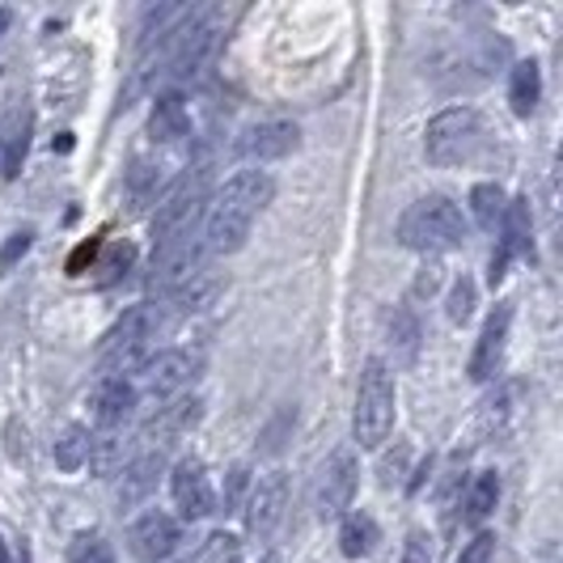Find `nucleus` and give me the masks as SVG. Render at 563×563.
I'll list each match as a JSON object with an SVG mask.
<instances>
[{
	"label": "nucleus",
	"instance_id": "2eb2a0df",
	"mask_svg": "<svg viewBox=\"0 0 563 563\" xmlns=\"http://www.w3.org/2000/svg\"><path fill=\"white\" fill-rule=\"evenodd\" d=\"M30 128H34V114L30 107H13L0 123V178H18L22 174V162L30 153Z\"/></svg>",
	"mask_w": 563,
	"mask_h": 563
},
{
	"label": "nucleus",
	"instance_id": "393cba45",
	"mask_svg": "<svg viewBox=\"0 0 563 563\" xmlns=\"http://www.w3.org/2000/svg\"><path fill=\"white\" fill-rule=\"evenodd\" d=\"M157 169L162 166H148V162H136L128 169V199H132V212H141L148 199H157Z\"/></svg>",
	"mask_w": 563,
	"mask_h": 563
},
{
	"label": "nucleus",
	"instance_id": "b1692460",
	"mask_svg": "<svg viewBox=\"0 0 563 563\" xmlns=\"http://www.w3.org/2000/svg\"><path fill=\"white\" fill-rule=\"evenodd\" d=\"M505 203L508 199L496 183H479V187L471 191V212H475L479 229H500V221H505Z\"/></svg>",
	"mask_w": 563,
	"mask_h": 563
},
{
	"label": "nucleus",
	"instance_id": "ea45409f",
	"mask_svg": "<svg viewBox=\"0 0 563 563\" xmlns=\"http://www.w3.org/2000/svg\"><path fill=\"white\" fill-rule=\"evenodd\" d=\"M0 563H9V547H4V538H0Z\"/></svg>",
	"mask_w": 563,
	"mask_h": 563
},
{
	"label": "nucleus",
	"instance_id": "f8f14e48",
	"mask_svg": "<svg viewBox=\"0 0 563 563\" xmlns=\"http://www.w3.org/2000/svg\"><path fill=\"white\" fill-rule=\"evenodd\" d=\"M508 327H512V306H496L492 318L483 322L475 352H471V377H475V382H492V377L500 373L505 347H508Z\"/></svg>",
	"mask_w": 563,
	"mask_h": 563
},
{
	"label": "nucleus",
	"instance_id": "4c0bfd02",
	"mask_svg": "<svg viewBox=\"0 0 563 563\" xmlns=\"http://www.w3.org/2000/svg\"><path fill=\"white\" fill-rule=\"evenodd\" d=\"M437 272H441V267H423V276L420 280H416V292H432V288H437V280H441V276H437Z\"/></svg>",
	"mask_w": 563,
	"mask_h": 563
},
{
	"label": "nucleus",
	"instance_id": "58836bf2",
	"mask_svg": "<svg viewBox=\"0 0 563 563\" xmlns=\"http://www.w3.org/2000/svg\"><path fill=\"white\" fill-rule=\"evenodd\" d=\"M4 30H9V13H4V9H0V34H4Z\"/></svg>",
	"mask_w": 563,
	"mask_h": 563
},
{
	"label": "nucleus",
	"instance_id": "39448f33",
	"mask_svg": "<svg viewBox=\"0 0 563 563\" xmlns=\"http://www.w3.org/2000/svg\"><path fill=\"white\" fill-rule=\"evenodd\" d=\"M208 178H212L208 166L187 169L166 196L157 199V212H153V242H157V246H166V242H174V238H183V233L196 229L199 212H203V203H208Z\"/></svg>",
	"mask_w": 563,
	"mask_h": 563
},
{
	"label": "nucleus",
	"instance_id": "9d476101",
	"mask_svg": "<svg viewBox=\"0 0 563 563\" xmlns=\"http://www.w3.org/2000/svg\"><path fill=\"white\" fill-rule=\"evenodd\" d=\"M500 254L492 258V272H487V280L492 288L505 280V267L508 258H517V254H530V238H534V217H530V199L517 196L505 203V221H500Z\"/></svg>",
	"mask_w": 563,
	"mask_h": 563
},
{
	"label": "nucleus",
	"instance_id": "5701e85b",
	"mask_svg": "<svg viewBox=\"0 0 563 563\" xmlns=\"http://www.w3.org/2000/svg\"><path fill=\"white\" fill-rule=\"evenodd\" d=\"M496 500H500V479H496V471H483L479 479L471 483V492H466V521L471 526L487 521Z\"/></svg>",
	"mask_w": 563,
	"mask_h": 563
},
{
	"label": "nucleus",
	"instance_id": "72a5a7b5",
	"mask_svg": "<svg viewBox=\"0 0 563 563\" xmlns=\"http://www.w3.org/2000/svg\"><path fill=\"white\" fill-rule=\"evenodd\" d=\"M128 263H132V246H128V242H119V246L111 251V258H107V263H102L98 272H107L102 280H119V276L128 272Z\"/></svg>",
	"mask_w": 563,
	"mask_h": 563
},
{
	"label": "nucleus",
	"instance_id": "e433bc0d",
	"mask_svg": "<svg viewBox=\"0 0 563 563\" xmlns=\"http://www.w3.org/2000/svg\"><path fill=\"white\" fill-rule=\"evenodd\" d=\"M402 466H407V450H402V445H398V453H390V457H386V462H382V483H386V487H390V483H395L398 475H402Z\"/></svg>",
	"mask_w": 563,
	"mask_h": 563
},
{
	"label": "nucleus",
	"instance_id": "f03ea898",
	"mask_svg": "<svg viewBox=\"0 0 563 563\" xmlns=\"http://www.w3.org/2000/svg\"><path fill=\"white\" fill-rule=\"evenodd\" d=\"M466 238V221L457 212V203L450 196H423L416 199L402 221H398V242L407 251H420V254H445L457 251Z\"/></svg>",
	"mask_w": 563,
	"mask_h": 563
},
{
	"label": "nucleus",
	"instance_id": "6e6552de",
	"mask_svg": "<svg viewBox=\"0 0 563 563\" xmlns=\"http://www.w3.org/2000/svg\"><path fill=\"white\" fill-rule=\"evenodd\" d=\"M284 508H288V475L284 471H272L254 483L251 505H246V534L254 542H267V538L280 530Z\"/></svg>",
	"mask_w": 563,
	"mask_h": 563
},
{
	"label": "nucleus",
	"instance_id": "473e14b6",
	"mask_svg": "<svg viewBox=\"0 0 563 563\" xmlns=\"http://www.w3.org/2000/svg\"><path fill=\"white\" fill-rule=\"evenodd\" d=\"M402 563H432V538L423 534V530H411V534H407Z\"/></svg>",
	"mask_w": 563,
	"mask_h": 563
},
{
	"label": "nucleus",
	"instance_id": "7ed1b4c3",
	"mask_svg": "<svg viewBox=\"0 0 563 563\" xmlns=\"http://www.w3.org/2000/svg\"><path fill=\"white\" fill-rule=\"evenodd\" d=\"M395 428V373L386 361H365L361 386H356V411H352V437L361 450H377Z\"/></svg>",
	"mask_w": 563,
	"mask_h": 563
},
{
	"label": "nucleus",
	"instance_id": "1a4fd4ad",
	"mask_svg": "<svg viewBox=\"0 0 563 563\" xmlns=\"http://www.w3.org/2000/svg\"><path fill=\"white\" fill-rule=\"evenodd\" d=\"M169 492H174V505L187 521H199L208 512H217V496H212V479H208V466L199 457H183L169 475Z\"/></svg>",
	"mask_w": 563,
	"mask_h": 563
},
{
	"label": "nucleus",
	"instance_id": "4468645a",
	"mask_svg": "<svg viewBox=\"0 0 563 563\" xmlns=\"http://www.w3.org/2000/svg\"><path fill=\"white\" fill-rule=\"evenodd\" d=\"M178 547V521L169 517V512H144L141 521L132 526V551H136V560L144 563H162Z\"/></svg>",
	"mask_w": 563,
	"mask_h": 563
},
{
	"label": "nucleus",
	"instance_id": "a211bd4d",
	"mask_svg": "<svg viewBox=\"0 0 563 563\" xmlns=\"http://www.w3.org/2000/svg\"><path fill=\"white\" fill-rule=\"evenodd\" d=\"M162 471H166L162 450L141 453V457H132L123 471H114V475H119V505H141V500H148V492L157 487Z\"/></svg>",
	"mask_w": 563,
	"mask_h": 563
},
{
	"label": "nucleus",
	"instance_id": "0eeeda50",
	"mask_svg": "<svg viewBox=\"0 0 563 563\" xmlns=\"http://www.w3.org/2000/svg\"><path fill=\"white\" fill-rule=\"evenodd\" d=\"M356 483H361L356 453L352 450L331 453V457H327V466L318 471V487H313V508H318V517H322V521L343 517V508H352Z\"/></svg>",
	"mask_w": 563,
	"mask_h": 563
},
{
	"label": "nucleus",
	"instance_id": "c85d7f7f",
	"mask_svg": "<svg viewBox=\"0 0 563 563\" xmlns=\"http://www.w3.org/2000/svg\"><path fill=\"white\" fill-rule=\"evenodd\" d=\"M30 246H34V229H30V225L18 229V233H13V238L0 246V276H9V272H13V267L26 258Z\"/></svg>",
	"mask_w": 563,
	"mask_h": 563
},
{
	"label": "nucleus",
	"instance_id": "f704fd0d",
	"mask_svg": "<svg viewBox=\"0 0 563 563\" xmlns=\"http://www.w3.org/2000/svg\"><path fill=\"white\" fill-rule=\"evenodd\" d=\"M242 487H246V466H233V471H229V487H225V512H233V508H238Z\"/></svg>",
	"mask_w": 563,
	"mask_h": 563
},
{
	"label": "nucleus",
	"instance_id": "79ce46f5",
	"mask_svg": "<svg viewBox=\"0 0 563 563\" xmlns=\"http://www.w3.org/2000/svg\"><path fill=\"white\" fill-rule=\"evenodd\" d=\"M22 563H30V551H26V547H22Z\"/></svg>",
	"mask_w": 563,
	"mask_h": 563
},
{
	"label": "nucleus",
	"instance_id": "2f4dec72",
	"mask_svg": "<svg viewBox=\"0 0 563 563\" xmlns=\"http://www.w3.org/2000/svg\"><path fill=\"white\" fill-rule=\"evenodd\" d=\"M492 560H496V534H475L462 547V555H457V563H492Z\"/></svg>",
	"mask_w": 563,
	"mask_h": 563
},
{
	"label": "nucleus",
	"instance_id": "c9c22d12",
	"mask_svg": "<svg viewBox=\"0 0 563 563\" xmlns=\"http://www.w3.org/2000/svg\"><path fill=\"white\" fill-rule=\"evenodd\" d=\"M93 258H98V242H81V246H77V254L68 258V276H81L85 263H93Z\"/></svg>",
	"mask_w": 563,
	"mask_h": 563
},
{
	"label": "nucleus",
	"instance_id": "c756f323",
	"mask_svg": "<svg viewBox=\"0 0 563 563\" xmlns=\"http://www.w3.org/2000/svg\"><path fill=\"white\" fill-rule=\"evenodd\" d=\"M416 339H420V327H416V318L407 310H398L395 318H390V343H398L402 352H407V361L416 356Z\"/></svg>",
	"mask_w": 563,
	"mask_h": 563
},
{
	"label": "nucleus",
	"instance_id": "aec40b11",
	"mask_svg": "<svg viewBox=\"0 0 563 563\" xmlns=\"http://www.w3.org/2000/svg\"><path fill=\"white\" fill-rule=\"evenodd\" d=\"M89 450H93V432L85 423H68L56 437V445H52L59 471H81V466H89Z\"/></svg>",
	"mask_w": 563,
	"mask_h": 563
},
{
	"label": "nucleus",
	"instance_id": "ddd939ff",
	"mask_svg": "<svg viewBox=\"0 0 563 563\" xmlns=\"http://www.w3.org/2000/svg\"><path fill=\"white\" fill-rule=\"evenodd\" d=\"M132 407H136V386L132 382H123V377H98V386L89 395V411H93L98 428L114 432L119 423L132 416Z\"/></svg>",
	"mask_w": 563,
	"mask_h": 563
},
{
	"label": "nucleus",
	"instance_id": "bb28decb",
	"mask_svg": "<svg viewBox=\"0 0 563 563\" xmlns=\"http://www.w3.org/2000/svg\"><path fill=\"white\" fill-rule=\"evenodd\" d=\"M196 420H199L196 398H191V402H174V407H166V411H162V423H153L148 432H157V437H174V432H187Z\"/></svg>",
	"mask_w": 563,
	"mask_h": 563
},
{
	"label": "nucleus",
	"instance_id": "f257e3e1",
	"mask_svg": "<svg viewBox=\"0 0 563 563\" xmlns=\"http://www.w3.org/2000/svg\"><path fill=\"white\" fill-rule=\"evenodd\" d=\"M272 196H276L272 174H263V169H242V174H233L225 187L212 196V203H208V217H203V229H199L203 251L208 254L242 251L246 238H251L254 217L272 203Z\"/></svg>",
	"mask_w": 563,
	"mask_h": 563
},
{
	"label": "nucleus",
	"instance_id": "f3484780",
	"mask_svg": "<svg viewBox=\"0 0 563 563\" xmlns=\"http://www.w3.org/2000/svg\"><path fill=\"white\" fill-rule=\"evenodd\" d=\"M191 128V111H187V98L178 89H166L153 98V111H148V136L157 144H174L187 136Z\"/></svg>",
	"mask_w": 563,
	"mask_h": 563
},
{
	"label": "nucleus",
	"instance_id": "dca6fc26",
	"mask_svg": "<svg viewBox=\"0 0 563 563\" xmlns=\"http://www.w3.org/2000/svg\"><path fill=\"white\" fill-rule=\"evenodd\" d=\"M301 144V132L297 123H284V119H272V123H258L242 136V153L254 157V162H280L292 148Z\"/></svg>",
	"mask_w": 563,
	"mask_h": 563
},
{
	"label": "nucleus",
	"instance_id": "20e7f679",
	"mask_svg": "<svg viewBox=\"0 0 563 563\" xmlns=\"http://www.w3.org/2000/svg\"><path fill=\"white\" fill-rule=\"evenodd\" d=\"M483 141H487V128H483V114L471 111V107H450L441 111L428 132H423V153L428 162L441 169L466 166L483 153Z\"/></svg>",
	"mask_w": 563,
	"mask_h": 563
},
{
	"label": "nucleus",
	"instance_id": "7c9ffc66",
	"mask_svg": "<svg viewBox=\"0 0 563 563\" xmlns=\"http://www.w3.org/2000/svg\"><path fill=\"white\" fill-rule=\"evenodd\" d=\"M471 313H475V280L462 276L450 292V322H471Z\"/></svg>",
	"mask_w": 563,
	"mask_h": 563
},
{
	"label": "nucleus",
	"instance_id": "423d86ee",
	"mask_svg": "<svg viewBox=\"0 0 563 563\" xmlns=\"http://www.w3.org/2000/svg\"><path fill=\"white\" fill-rule=\"evenodd\" d=\"M203 267H208V251H203V238L191 229V233H183V238H174V242H166V246L153 251V276H148V288L169 297L178 284H187L196 272H203Z\"/></svg>",
	"mask_w": 563,
	"mask_h": 563
},
{
	"label": "nucleus",
	"instance_id": "6ab92c4d",
	"mask_svg": "<svg viewBox=\"0 0 563 563\" xmlns=\"http://www.w3.org/2000/svg\"><path fill=\"white\" fill-rule=\"evenodd\" d=\"M221 292V276L212 272V267H203V272H196L187 284H178L174 292H169V306L178 313H199L203 306H212V297Z\"/></svg>",
	"mask_w": 563,
	"mask_h": 563
},
{
	"label": "nucleus",
	"instance_id": "412c9836",
	"mask_svg": "<svg viewBox=\"0 0 563 563\" xmlns=\"http://www.w3.org/2000/svg\"><path fill=\"white\" fill-rule=\"evenodd\" d=\"M373 547H377V521H373L368 512L343 517V526H339V551H343L347 560H365Z\"/></svg>",
	"mask_w": 563,
	"mask_h": 563
},
{
	"label": "nucleus",
	"instance_id": "9b49d317",
	"mask_svg": "<svg viewBox=\"0 0 563 563\" xmlns=\"http://www.w3.org/2000/svg\"><path fill=\"white\" fill-rule=\"evenodd\" d=\"M199 377V356L187 352V347H169V352H157L148 368H144V386L153 398H169L178 390H187Z\"/></svg>",
	"mask_w": 563,
	"mask_h": 563
},
{
	"label": "nucleus",
	"instance_id": "a19ab883",
	"mask_svg": "<svg viewBox=\"0 0 563 563\" xmlns=\"http://www.w3.org/2000/svg\"><path fill=\"white\" fill-rule=\"evenodd\" d=\"M263 563H280V560H276V551H267V555H263Z\"/></svg>",
	"mask_w": 563,
	"mask_h": 563
},
{
	"label": "nucleus",
	"instance_id": "4be33fe9",
	"mask_svg": "<svg viewBox=\"0 0 563 563\" xmlns=\"http://www.w3.org/2000/svg\"><path fill=\"white\" fill-rule=\"evenodd\" d=\"M538 98H542V73H538L534 59H521V64L512 68L508 102H512V111L517 114H530L538 107Z\"/></svg>",
	"mask_w": 563,
	"mask_h": 563
},
{
	"label": "nucleus",
	"instance_id": "cd10ccee",
	"mask_svg": "<svg viewBox=\"0 0 563 563\" xmlns=\"http://www.w3.org/2000/svg\"><path fill=\"white\" fill-rule=\"evenodd\" d=\"M187 563H238V538H233V534L203 538V547H199Z\"/></svg>",
	"mask_w": 563,
	"mask_h": 563
},
{
	"label": "nucleus",
	"instance_id": "a878e982",
	"mask_svg": "<svg viewBox=\"0 0 563 563\" xmlns=\"http://www.w3.org/2000/svg\"><path fill=\"white\" fill-rule=\"evenodd\" d=\"M68 563H114V551L107 538L77 534L73 542H68Z\"/></svg>",
	"mask_w": 563,
	"mask_h": 563
}]
</instances>
